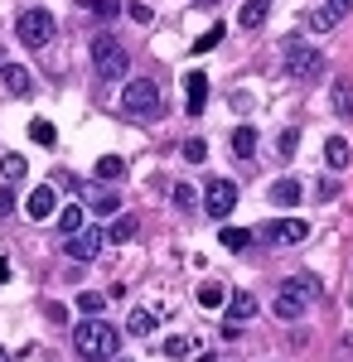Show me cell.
Here are the masks:
<instances>
[{
	"mask_svg": "<svg viewBox=\"0 0 353 362\" xmlns=\"http://www.w3.org/2000/svg\"><path fill=\"white\" fill-rule=\"evenodd\" d=\"M121 348V334L111 329L107 319H78L73 324V353L82 362H111Z\"/></svg>",
	"mask_w": 353,
	"mask_h": 362,
	"instance_id": "6da1fadb",
	"label": "cell"
},
{
	"mask_svg": "<svg viewBox=\"0 0 353 362\" xmlns=\"http://www.w3.org/2000/svg\"><path fill=\"white\" fill-rule=\"evenodd\" d=\"M320 300V280L315 276H291L286 285H276V319H286V324H300L310 309Z\"/></svg>",
	"mask_w": 353,
	"mask_h": 362,
	"instance_id": "7a4b0ae2",
	"label": "cell"
},
{
	"mask_svg": "<svg viewBox=\"0 0 353 362\" xmlns=\"http://www.w3.org/2000/svg\"><path fill=\"white\" fill-rule=\"evenodd\" d=\"M281 63H286V78H296V83H310V78L325 73V54H320L315 44H305L300 34H291V39L281 44Z\"/></svg>",
	"mask_w": 353,
	"mask_h": 362,
	"instance_id": "3957f363",
	"label": "cell"
},
{
	"mask_svg": "<svg viewBox=\"0 0 353 362\" xmlns=\"http://www.w3.org/2000/svg\"><path fill=\"white\" fill-rule=\"evenodd\" d=\"M92 68H97V78H126V68H131V54L121 49V39H111V34H97L92 39Z\"/></svg>",
	"mask_w": 353,
	"mask_h": 362,
	"instance_id": "277c9868",
	"label": "cell"
},
{
	"mask_svg": "<svg viewBox=\"0 0 353 362\" xmlns=\"http://www.w3.org/2000/svg\"><path fill=\"white\" fill-rule=\"evenodd\" d=\"M121 112L126 116H160V83L136 78V83L121 87Z\"/></svg>",
	"mask_w": 353,
	"mask_h": 362,
	"instance_id": "5b68a950",
	"label": "cell"
},
{
	"mask_svg": "<svg viewBox=\"0 0 353 362\" xmlns=\"http://www.w3.org/2000/svg\"><path fill=\"white\" fill-rule=\"evenodd\" d=\"M15 34H20V44H29V49H44L54 39V15L49 10H25L15 20Z\"/></svg>",
	"mask_w": 353,
	"mask_h": 362,
	"instance_id": "8992f818",
	"label": "cell"
},
{
	"mask_svg": "<svg viewBox=\"0 0 353 362\" xmlns=\"http://www.w3.org/2000/svg\"><path fill=\"white\" fill-rule=\"evenodd\" d=\"M232 208H237V184H232V179H208V189H203V213L223 223Z\"/></svg>",
	"mask_w": 353,
	"mask_h": 362,
	"instance_id": "52a82bcc",
	"label": "cell"
},
{
	"mask_svg": "<svg viewBox=\"0 0 353 362\" xmlns=\"http://www.w3.org/2000/svg\"><path fill=\"white\" fill-rule=\"evenodd\" d=\"M262 232V242H271V247H300L305 237H310V227L300 223V218H271L267 227H257Z\"/></svg>",
	"mask_w": 353,
	"mask_h": 362,
	"instance_id": "ba28073f",
	"label": "cell"
},
{
	"mask_svg": "<svg viewBox=\"0 0 353 362\" xmlns=\"http://www.w3.org/2000/svg\"><path fill=\"white\" fill-rule=\"evenodd\" d=\"M63 251H68V261H92L97 251H102V232L97 227H82V232H68V242H63Z\"/></svg>",
	"mask_w": 353,
	"mask_h": 362,
	"instance_id": "9c48e42d",
	"label": "cell"
},
{
	"mask_svg": "<svg viewBox=\"0 0 353 362\" xmlns=\"http://www.w3.org/2000/svg\"><path fill=\"white\" fill-rule=\"evenodd\" d=\"M349 10H353V0H325V5L310 10V29H315V34H329L334 25H344Z\"/></svg>",
	"mask_w": 353,
	"mask_h": 362,
	"instance_id": "30bf717a",
	"label": "cell"
},
{
	"mask_svg": "<svg viewBox=\"0 0 353 362\" xmlns=\"http://www.w3.org/2000/svg\"><path fill=\"white\" fill-rule=\"evenodd\" d=\"M54 208H58V194L49 189V184H39L34 194L25 198V213L34 218V223H44V218H54Z\"/></svg>",
	"mask_w": 353,
	"mask_h": 362,
	"instance_id": "8fae6325",
	"label": "cell"
},
{
	"mask_svg": "<svg viewBox=\"0 0 353 362\" xmlns=\"http://www.w3.org/2000/svg\"><path fill=\"white\" fill-rule=\"evenodd\" d=\"M203 107H208V78H203V73H189V78H184V112L198 116Z\"/></svg>",
	"mask_w": 353,
	"mask_h": 362,
	"instance_id": "7c38bea8",
	"label": "cell"
},
{
	"mask_svg": "<svg viewBox=\"0 0 353 362\" xmlns=\"http://www.w3.org/2000/svg\"><path fill=\"white\" fill-rule=\"evenodd\" d=\"M136 232H140L136 213H116V218H111V227H107V232H102V237H107L111 247H126V242H131Z\"/></svg>",
	"mask_w": 353,
	"mask_h": 362,
	"instance_id": "4fadbf2b",
	"label": "cell"
},
{
	"mask_svg": "<svg viewBox=\"0 0 353 362\" xmlns=\"http://www.w3.org/2000/svg\"><path fill=\"white\" fill-rule=\"evenodd\" d=\"M0 78H5V87H10L15 97H29V87H34V73L20 68V63H0Z\"/></svg>",
	"mask_w": 353,
	"mask_h": 362,
	"instance_id": "5bb4252c",
	"label": "cell"
},
{
	"mask_svg": "<svg viewBox=\"0 0 353 362\" xmlns=\"http://www.w3.org/2000/svg\"><path fill=\"white\" fill-rule=\"evenodd\" d=\"M349 160H353L349 140H344V136H329V140H325V165L339 174V169H349Z\"/></svg>",
	"mask_w": 353,
	"mask_h": 362,
	"instance_id": "9a60e30c",
	"label": "cell"
},
{
	"mask_svg": "<svg viewBox=\"0 0 353 362\" xmlns=\"http://www.w3.org/2000/svg\"><path fill=\"white\" fill-rule=\"evenodd\" d=\"M329 102H334V116H339V121H353V83H349V78H339V83H334Z\"/></svg>",
	"mask_w": 353,
	"mask_h": 362,
	"instance_id": "2e32d148",
	"label": "cell"
},
{
	"mask_svg": "<svg viewBox=\"0 0 353 362\" xmlns=\"http://www.w3.org/2000/svg\"><path fill=\"white\" fill-rule=\"evenodd\" d=\"M267 194H271V203H276V208H296L300 198H305V194H300V184H296V179H276V184L267 189Z\"/></svg>",
	"mask_w": 353,
	"mask_h": 362,
	"instance_id": "e0dca14e",
	"label": "cell"
},
{
	"mask_svg": "<svg viewBox=\"0 0 353 362\" xmlns=\"http://www.w3.org/2000/svg\"><path fill=\"white\" fill-rule=\"evenodd\" d=\"M267 15H271V0H247L242 10H237V25L257 29V25H267Z\"/></svg>",
	"mask_w": 353,
	"mask_h": 362,
	"instance_id": "ac0fdd59",
	"label": "cell"
},
{
	"mask_svg": "<svg viewBox=\"0 0 353 362\" xmlns=\"http://www.w3.org/2000/svg\"><path fill=\"white\" fill-rule=\"evenodd\" d=\"M252 314H257V300H252L247 290H237V295H228V319H232V324H247Z\"/></svg>",
	"mask_w": 353,
	"mask_h": 362,
	"instance_id": "d6986e66",
	"label": "cell"
},
{
	"mask_svg": "<svg viewBox=\"0 0 353 362\" xmlns=\"http://www.w3.org/2000/svg\"><path fill=\"white\" fill-rule=\"evenodd\" d=\"M87 208L102 213V218H116V213H121V198L107 194V189H92V194H87Z\"/></svg>",
	"mask_w": 353,
	"mask_h": 362,
	"instance_id": "ffe728a7",
	"label": "cell"
},
{
	"mask_svg": "<svg viewBox=\"0 0 353 362\" xmlns=\"http://www.w3.org/2000/svg\"><path fill=\"white\" fill-rule=\"evenodd\" d=\"M97 179H102V184L126 179V160H121V155H102V160H97Z\"/></svg>",
	"mask_w": 353,
	"mask_h": 362,
	"instance_id": "44dd1931",
	"label": "cell"
},
{
	"mask_svg": "<svg viewBox=\"0 0 353 362\" xmlns=\"http://www.w3.org/2000/svg\"><path fill=\"white\" fill-rule=\"evenodd\" d=\"M126 329H131L136 338L155 334V309H131V319H126Z\"/></svg>",
	"mask_w": 353,
	"mask_h": 362,
	"instance_id": "7402d4cb",
	"label": "cell"
},
{
	"mask_svg": "<svg viewBox=\"0 0 353 362\" xmlns=\"http://www.w3.org/2000/svg\"><path fill=\"white\" fill-rule=\"evenodd\" d=\"M218 242H223L228 251H247V247H252V232H247V227H223Z\"/></svg>",
	"mask_w": 353,
	"mask_h": 362,
	"instance_id": "603a6c76",
	"label": "cell"
},
{
	"mask_svg": "<svg viewBox=\"0 0 353 362\" xmlns=\"http://www.w3.org/2000/svg\"><path fill=\"white\" fill-rule=\"evenodd\" d=\"M0 174H5V184H20V179L29 174L25 155H5V160H0Z\"/></svg>",
	"mask_w": 353,
	"mask_h": 362,
	"instance_id": "cb8c5ba5",
	"label": "cell"
},
{
	"mask_svg": "<svg viewBox=\"0 0 353 362\" xmlns=\"http://www.w3.org/2000/svg\"><path fill=\"white\" fill-rule=\"evenodd\" d=\"M252 150H257V131H252V126H237V131H232V155H252Z\"/></svg>",
	"mask_w": 353,
	"mask_h": 362,
	"instance_id": "d4e9b609",
	"label": "cell"
},
{
	"mask_svg": "<svg viewBox=\"0 0 353 362\" xmlns=\"http://www.w3.org/2000/svg\"><path fill=\"white\" fill-rule=\"evenodd\" d=\"M223 34H228V25H208V29H203V39H194V54H208V49H218V44H223Z\"/></svg>",
	"mask_w": 353,
	"mask_h": 362,
	"instance_id": "484cf974",
	"label": "cell"
},
{
	"mask_svg": "<svg viewBox=\"0 0 353 362\" xmlns=\"http://www.w3.org/2000/svg\"><path fill=\"white\" fill-rule=\"evenodd\" d=\"M223 300H228V290H223V285H213V280H208V285H198V305H203V309H218Z\"/></svg>",
	"mask_w": 353,
	"mask_h": 362,
	"instance_id": "4316f807",
	"label": "cell"
},
{
	"mask_svg": "<svg viewBox=\"0 0 353 362\" xmlns=\"http://www.w3.org/2000/svg\"><path fill=\"white\" fill-rule=\"evenodd\" d=\"M102 305H107V300H102L97 290H87V295H78V309H82V319H97V314H102Z\"/></svg>",
	"mask_w": 353,
	"mask_h": 362,
	"instance_id": "83f0119b",
	"label": "cell"
},
{
	"mask_svg": "<svg viewBox=\"0 0 353 362\" xmlns=\"http://www.w3.org/2000/svg\"><path fill=\"white\" fill-rule=\"evenodd\" d=\"M82 10H92V15L111 20V15H121V0H82Z\"/></svg>",
	"mask_w": 353,
	"mask_h": 362,
	"instance_id": "f1b7e54d",
	"label": "cell"
},
{
	"mask_svg": "<svg viewBox=\"0 0 353 362\" xmlns=\"http://www.w3.org/2000/svg\"><path fill=\"white\" fill-rule=\"evenodd\" d=\"M29 140H39V145H54L58 131L49 126V121H29Z\"/></svg>",
	"mask_w": 353,
	"mask_h": 362,
	"instance_id": "f546056e",
	"label": "cell"
},
{
	"mask_svg": "<svg viewBox=\"0 0 353 362\" xmlns=\"http://www.w3.org/2000/svg\"><path fill=\"white\" fill-rule=\"evenodd\" d=\"M58 227H63V232H82V208H63V213H58Z\"/></svg>",
	"mask_w": 353,
	"mask_h": 362,
	"instance_id": "4dcf8cb0",
	"label": "cell"
},
{
	"mask_svg": "<svg viewBox=\"0 0 353 362\" xmlns=\"http://www.w3.org/2000/svg\"><path fill=\"white\" fill-rule=\"evenodd\" d=\"M164 358H189V338H164Z\"/></svg>",
	"mask_w": 353,
	"mask_h": 362,
	"instance_id": "1f68e13d",
	"label": "cell"
},
{
	"mask_svg": "<svg viewBox=\"0 0 353 362\" xmlns=\"http://www.w3.org/2000/svg\"><path fill=\"white\" fill-rule=\"evenodd\" d=\"M44 319H49V324H68V305L49 300V305H44Z\"/></svg>",
	"mask_w": 353,
	"mask_h": 362,
	"instance_id": "d6a6232c",
	"label": "cell"
},
{
	"mask_svg": "<svg viewBox=\"0 0 353 362\" xmlns=\"http://www.w3.org/2000/svg\"><path fill=\"white\" fill-rule=\"evenodd\" d=\"M184 160H194V165L208 160V145H203V140H184Z\"/></svg>",
	"mask_w": 353,
	"mask_h": 362,
	"instance_id": "836d02e7",
	"label": "cell"
},
{
	"mask_svg": "<svg viewBox=\"0 0 353 362\" xmlns=\"http://www.w3.org/2000/svg\"><path fill=\"white\" fill-rule=\"evenodd\" d=\"M296 145H300V131H296V126H291V131H281V155H286V160L296 155Z\"/></svg>",
	"mask_w": 353,
	"mask_h": 362,
	"instance_id": "e575fe53",
	"label": "cell"
},
{
	"mask_svg": "<svg viewBox=\"0 0 353 362\" xmlns=\"http://www.w3.org/2000/svg\"><path fill=\"white\" fill-rule=\"evenodd\" d=\"M15 203H20V198H15V189L5 184V189H0V218H10V213H15Z\"/></svg>",
	"mask_w": 353,
	"mask_h": 362,
	"instance_id": "d590c367",
	"label": "cell"
},
{
	"mask_svg": "<svg viewBox=\"0 0 353 362\" xmlns=\"http://www.w3.org/2000/svg\"><path fill=\"white\" fill-rule=\"evenodd\" d=\"M174 203H179V208H194L198 198H194V189H189V184H174Z\"/></svg>",
	"mask_w": 353,
	"mask_h": 362,
	"instance_id": "8d00e7d4",
	"label": "cell"
},
{
	"mask_svg": "<svg viewBox=\"0 0 353 362\" xmlns=\"http://www.w3.org/2000/svg\"><path fill=\"white\" fill-rule=\"evenodd\" d=\"M315 198H325V203H329V198H339V184H334V179H325V184L315 189Z\"/></svg>",
	"mask_w": 353,
	"mask_h": 362,
	"instance_id": "74e56055",
	"label": "cell"
},
{
	"mask_svg": "<svg viewBox=\"0 0 353 362\" xmlns=\"http://www.w3.org/2000/svg\"><path fill=\"white\" fill-rule=\"evenodd\" d=\"M131 20L136 25H150V5H131Z\"/></svg>",
	"mask_w": 353,
	"mask_h": 362,
	"instance_id": "f35d334b",
	"label": "cell"
},
{
	"mask_svg": "<svg viewBox=\"0 0 353 362\" xmlns=\"http://www.w3.org/2000/svg\"><path fill=\"white\" fill-rule=\"evenodd\" d=\"M0 362H10V353H5V348H0Z\"/></svg>",
	"mask_w": 353,
	"mask_h": 362,
	"instance_id": "ab89813d",
	"label": "cell"
},
{
	"mask_svg": "<svg viewBox=\"0 0 353 362\" xmlns=\"http://www.w3.org/2000/svg\"><path fill=\"white\" fill-rule=\"evenodd\" d=\"M198 5H218V0H198Z\"/></svg>",
	"mask_w": 353,
	"mask_h": 362,
	"instance_id": "60d3db41",
	"label": "cell"
},
{
	"mask_svg": "<svg viewBox=\"0 0 353 362\" xmlns=\"http://www.w3.org/2000/svg\"><path fill=\"white\" fill-rule=\"evenodd\" d=\"M0 63H5V49H0Z\"/></svg>",
	"mask_w": 353,
	"mask_h": 362,
	"instance_id": "b9f144b4",
	"label": "cell"
}]
</instances>
